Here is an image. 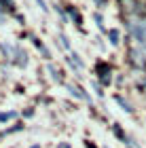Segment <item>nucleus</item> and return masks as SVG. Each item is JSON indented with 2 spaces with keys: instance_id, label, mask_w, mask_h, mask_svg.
<instances>
[{
  "instance_id": "3",
  "label": "nucleus",
  "mask_w": 146,
  "mask_h": 148,
  "mask_svg": "<svg viewBox=\"0 0 146 148\" xmlns=\"http://www.w3.org/2000/svg\"><path fill=\"white\" fill-rule=\"evenodd\" d=\"M13 116H15V112H2V114H0V123H4V121H9Z\"/></svg>"
},
{
  "instance_id": "4",
  "label": "nucleus",
  "mask_w": 146,
  "mask_h": 148,
  "mask_svg": "<svg viewBox=\"0 0 146 148\" xmlns=\"http://www.w3.org/2000/svg\"><path fill=\"white\" fill-rule=\"evenodd\" d=\"M59 40H62V47H66V49H70V40H68V36H59Z\"/></svg>"
},
{
  "instance_id": "5",
  "label": "nucleus",
  "mask_w": 146,
  "mask_h": 148,
  "mask_svg": "<svg viewBox=\"0 0 146 148\" xmlns=\"http://www.w3.org/2000/svg\"><path fill=\"white\" fill-rule=\"evenodd\" d=\"M36 2H38V4H40V9H42V11H47V4H45V2H42V0H36Z\"/></svg>"
},
{
  "instance_id": "1",
  "label": "nucleus",
  "mask_w": 146,
  "mask_h": 148,
  "mask_svg": "<svg viewBox=\"0 0 146 148\" xmlns=\"http://www.w3.org/2000/svg\"><path fill=\"white\" fill-rule=\"evenodd\" d=\"M114 102H119V104H121V106H123V110H125V112H131V106H129L127 102H125V99H123L121 95H117V97H114Z\"/></svg>"
},
{
  "instance_id": "6",
  "label": "nucleus",
  "mask_w": 146,
  "mask_h": 148,
  "mask_svg": "<svg viewBox=\"0 0 146 148\" xmlns=\"http://www.w3.org/2000/svg\"><path fill=\"white\" fill-rule=\"evenodd\" d=\"M95 2H97V4H106V0H95Z\"/></svg>"
},
{
  "instance_id": "2",
  "label": "nucleus",
  "mask_w": 146,
  "mask_h": 148,
  "mask_svg": "<svg viewBox=\"0 0 146 148\" xmlns=\"http://www.w3.org/2000/svg\"><path fill=\"white\" fill-rule=\"evenodd\" d=\"M108 36H110V45H119V32L117 30H110Z\"/></svg>"
}]
</instances>
